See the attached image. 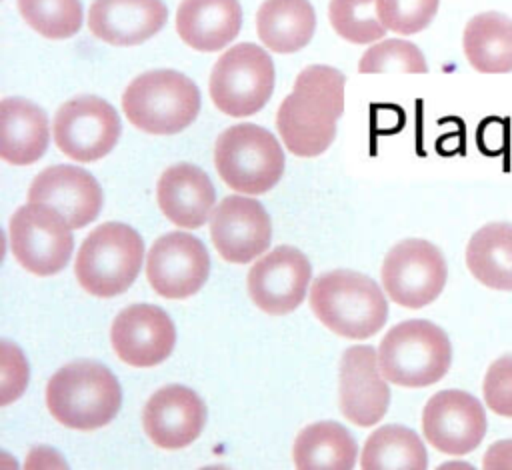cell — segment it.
<instances>
[{
	"instance_id": "6da1fadb",
	"label": "cell",
	"mask_w": 512,
	"mask_h": 470,
	"mask_svg": "<svg viewBox=\"0 0 512 470\" xmlns=\"http://www.w3.org/2000/svg\"><path fill=\"white\" fill-rule=\"evenodd\" d=\"M344 112V74L332 66L304 68L276 114L284 146L302 158L320 156L336 138V120Z\"/></svg>"
},
{
	"instance_id": "7a4b0ae2",
	"label": "cell",
	"mask_w": 512,
	"mask_h": 470,
	"mask_svg": "<svg viewBox=\"0 0 512 470\" xmlns=\"http://www.w3.org/2000/svg\"><path fill=\"white\" fill-rule=\"evenodd\" d=\"M314 316L334 334L366 340L388 320V302L380 286L354 270H332L310 286Z\"/></svg>"
},
{
	"instance_id": "3957f363",
	"label": "cell",
	"mask_w": 512,
	"mask_h": 470,
	"mask_svg": "<svg viewBox=\"0 0 512 470\" xmlns=\"http://www.w3.org/2000/svg\"><path fill=\"white\" fill-rule=\"evenodd\" d=\"M122 404L116 376L100 362L76 360L52 374L46 406L56 422L72 430H96L114 420Z\"/></svg>"
},
{
	"instance_id": "277c9868",
	"label": "cell",
	"mask_w": 512,
	"mask_h": 470,
	"mask_svg": "<svg viewBox=\"0 0 512 470\" xmlns=\"http://www.w3.org/2000/svg\"><path fill=\"white\" fill-rule=\"evenodd\" d=\"M122 110L130 124L146 134H178L196 120L200 92L176 70H150L126 86Z\"/></svg>"
},
{
	"instance_id": "5b68a950",
	"label": "cell",
	"mask_w": 512,
	"mask_h": 470,
	"mask_svg": "<svg viewBox=\"0 0 512 470\" xmlns=\"http://www.w3.org/2000/svg\"><path fill=\"white\" fill-rule=\"evenodd\" d=\"M144 262L140 234L122 222H104L92 230L74 262L78 284L96 298H112L126 292Z\"/></svg>"
},
{
	"instance_id": "8992f818",
	"label": "cell",
	"mask_w": 512,
	"mask_h": 470,
	"mask_svg": "<svg viewBox=\"0 0 512 470\" xmlns=\"http://www.w3.org/2000/svg\"><path fill=\"white\" fill-rule=\"evenodd\" d=\"M384 378L404 388H422L444 378L452 362L446 332L430 320H404L392 326L378 346Z\"/></svg>"
},
{
	"instance_id": "52a82bcc",
	"label": "cell",
	"mask_w": 512,
	"mask_h": 470,
	"mask_svg": "<svg viewBox=\"0 0 512 470\" xmlns=\"http://www.w3.org/2000/svg\"><path fill=\"white\" fill-rule=\"evenodd\" d=\"M214 164L218 176L232 190L240 194H264L282 178L284 150L266 128L236 124L218 136Z\"/></svg>"
},
{
	"instance_id": "ba28073f",
	"label": "cell",
	"mask_w": 512,
	"mask_h": 470,
	"mask_svg": "<svg viewBox=\"0 0 512 470\" xmlns=\"http://www.w3.org/2000/svg\"><path fill=\"white\" fill-rule=\"evenodd\" d=\"M274 78L270 54L252 42H242L216 60L210 74V98L228 116H252L270 100Z\"/></svg>"
},
{
	"instance_id": "9c48e42d",
	"label": "cell",
	"mask_w": 512,
	"mask_h": 470,
	"mask_svg": "<svg viewBox=\"0 0 512 470\" xmlns=\"http://www.w3.org/2000/svg\"><path fill=\"white\" fill-rule=\"evenodd\" d=\"M72 230L68 220L50 204L28 202L10 218L12 256L36 276L58 274L66 268L74 250Z\"/></svg>"
},
{
	"instance_id": "30bf717a",
	"label": "cell",
	"mask_w": 512,
	"mask_h": 470,
	"mask_svg": "<svg viewBox=\"0 0 512 470\" xmlns=\"http://www.w3.org/2000/svg\"><path fill=\"white\" fill-rule=\"evenodd\" d=\"M380 278L392 302L404 308H422L444 290L448 268L438 246L428 240L408 238L388 250Z\"/></svg>"
},
{
	"instance_id": "8fae6325",
	"label": "cell",
	"mask_w": 512,
	"mask_h": 470,
	"mask_svg": "<svg viewBox=\"0 0 512 470\" xmlns=\"http://www.w3.org/2000/svg\"><path fill=\"white\" fill-rule=\"evenodd\" d=\"M120 130L118 112L98 96H78L64 102L52 124L58 150L78 162H94L110 154Z\"/></svg>"
},
{
	"instance_id": "7c38bea8",
	"label": "cell",
	"mask_w": 512,
	"mask_h": 470,
	"mask_svg": "<svg viewBox=\"0 0 512 470\" xmlns=\"http://www.w3.org/2000/svg\"><path fill=\"white\" fill-rule=\"evenodd\" d=\"M210 274L202 240L188 232H168L154 240L146 258V278L156 294L182 300L196 294Z\"/></svg>"
},
{
	"instance_id": "4fadbf2b",
	"label": "cell",
	"mask_w": 512,
	"mask_h": 470,
	"mask_svg": "<svg viewBox=\"0 0 512 470\" xmlns=\"http://www.w3.org/2000/svg\"><path fill=\"white\" fill-rule=\"evenodd\" d=\"M486 412L480 400L464 390L434 394L422 412V432L442 454L462 456L478 448L486 434Z\"/></svg>"
},
{
	"instance_id": "5bb4252c",
	"label": "cell",
	"mask_w": 512,
	"mask_h": 470,
	"mask_svg": "<svg viewBox=\"0 0 512 470\" xmlns=\"http://www.w3.org/2000/svg\"><path fill=\"white\" fill-rule=\"evenodd\" d=\"M310 278L308 258L294 246H278L252 264L248 294L266 314H290L302 304Z\"/></svg>"
},
{
	"instance_id": "9a60e30c",
	"label": "cell",
	"mask_w": 512,
	"mask_h": 470,
	"mask_svg": "<svg viewBox=\"0 0 512 470\" xmlns=\"http://www.w3.org/2000/svg\"><path fill=\"white\" fill-rule=\"evenodd\" d=\"M210 236L218 254L232 264H246L264 254L272 240V222L256 198L240 194L218 202L210 218Z\"/></svg>"
},
{
	"instance_id": "2e32d148",
	"label": "cell",
	"mask_w": 512,
	"mask_h": 470,
	"mask_svg": "<svg viewBox=\"0 0 512 470\" xmlns=\"http://www.w3.org/2000/svg\"><path fill=\"white\" fill-rule=\"evenodd\" d=\"M110 342L122 362L136 368H150L172 354L176 328L162 308L154 304H132L114 318Z\"/></svg>"
},
{
	"instance_id": "e0dca14e",
	"label": "cell",
	"mask_w": 512,
	"mask_h": 470,
	"mask_svg": "<svg viewBox=\"0 0 512 470\" xmlns=\"http://www.w3.org/2000/svg\"><path fill=\"white\" fill-rule=\"evenodd\" d=\"M338 392L342 414L356 426H372L384 418L390 388L380 370L378 350L366 344L346 348L340 358Z\"/></svg>"
},
{
	"instance_id": "ac0fdd59",
	"label": "cell",
	"mask_w": 512,
	"mask_h": 470,
	"mask_svg": "<svg viewBox=\"0 0 512 470\" xmlns=\"http://www.w3.org/2000/svg\"><path fill=\"white\" fill-rule=\"evenodd\" d=\"M206 416V406L194 390L182 384H168L148 398L142 410V426L156 446L178 450L200 436Z\"/></svg>"
},
{
	"instance_id": "d6986e66",
	"label": "cell",
	"mask_w": 512,
	"mask_h": 470,
	"mask_svg": "<svg viewBox=\"0 0 512 470\" xmlns=\"http://www.w3.org/2000/svg\"><path fill=\"white\" fill-rule=\"evenodd\" d=\"M28 202H44L56 208L68 224L76 230L100 214L102 188L96 178L70 164H56L44 168L28 188Z\"/></svg>"
},
{
	"instance_id": "ffe728a7",
	"label": "cell",
	"mask_w": 512,
	"mask_h": 470,
	"mask_svg": "<svg viewBox=\"0 0 512 470\" xmlns=\"http://www.w3.org/2000/svg\"><path fill=\"white\" fill-rule=\"evenodd\" d=\"M162 0H94L88 10L90 32L112 46H136L166 24Z\"/></svg>"
},
{
	"instance_id": "44dd1931",
	"label": "cell",
	"mask_w": 512,
	"mask_h": 470,
	"mask_svg": "<svg viewBox=\"0 0 512 470\" xmlns=\"http://www.w3.org/2000/svg\"><path fill=\"white\" fill-rule=\"evenodd\" d=\"M156 200L172 224L194 230L212 218L216 190L202 168L180 162L160 174Z\"/></svg>"
},
{
	"instance_id": "7402d4cb",
	"label": "cell",
	"mask_w": 512,
	"mask_h": 470,
	"mask_svg": "<svg viewBox=\"0 0 512 470\" xmlns=\"http://www.w3.org/2000/svg\"><path fill=\"white\" fill-rule=\"evenodd\" d=\"M238 0H182L176 12L178 36L198 52H218L240 32Z\"/></svg>"
},
{
	"instance_id": "603a6c76",
	"label": "cell",
	"mask_w": 512,
	"mask_h": 470,
	"mask_svg": "<svg viewBox=\"0 0 512 470\" xmlns=\"http://www.w3.org/2000/svg\"><path fill=\"white\" fill-rule=\"evenodd\" d=\"M50 128L40 106L26 98L0 102V158L14 166L40 160L48 148Z\"/></svg>"
},
{
	"instance_id": "cb8c5ba5",
	"label": "cell",
	"mask_w": 512,
	"mask_h": 470,
	"mask_svg": "<svg viewBox=\"0 0 512 470\" xmlns=\"http://www.w3.org/2000/svg\"><path fill=\"white\" fill-rule=\"evenodd\" d=\"M316 28V14L308 0H264L256 14L258 38L278 54L304 48Z\"/></svg>"
},
{
	"instance_id": "d4e9b609",
	"label": "cell",
	"mask_w": 512,
	"mask_h": 470,
	"mask_svg": "<svg viewBox=\"0 0 512 470\" xmlns=\"http://www.w3.org/2000/svg\"><path fill=\"white\" fill-rule=\"evenodd\" d=\"M462 46L470 66L484 74L512 72V18L482 12L468 20Z\"/></svg>"
},
{
	"instance_id": "484cf974",
	"label": "cell",
	"mask_w": 512,
	"mask_h": 470,
	"mask_svg": "<svg viewBox=\"0 0 512 470\" xmlns=\"http://www.w3.org/2000/svg\"><path fill=\"white\" fill-rule=\"evenodd\" d=\"M298 470L336 468L350 470L356 464L358 446L350 432L338 422H314L300 430L292 448Z\"/></svg>"
},
{
	"instance_id": "4316f807",
	"label": "cell",
	"mask_w": 512,
	"mask_h": 470,
	"mask_svg": "<svg viewBox=\"0 0 512 470\" xmlns=\"http://www.w3.org/2000/svg\"><path fill=\"white\" fill-rule=\"evenodd\" d=\"M470 274L488 288L512 290V224L490 222L466 246Z\"/></svg>"
},
{
	"instance_id": "83f0119b",
	"label": "cell",
	"mask_w": 512,
	"mask_h": 470,
	"mask_svg": "<svg viewBox=\"0 0 512 470\" xmlns=\"http://www.w3.org/2000/svg\"><path fill=\"white\" fill-rule=\"evenodd\" d=\"M364 470H424L428 456L424 442L406 426L388 424L374 430L360 454Z\"/></svg>"
},
{
	"instance_id": "f1b7e54d",
	"label": "cell",
	"mask_w": 512,
	"mask_h": 470,
	"mask_svg": "<svg viewBox=\"0 0 512 470\" xmlns=\"http://www.w3.org/2000/svg\"><path fill=\"white\" fill-rule=\"evenodd\" d=\"M20 16L40 36L64 40L82 26L80 0H18Z\"/></svg>"
},
{
	"instance_id": "f546056e",
	"label": "cell",
	"mask_w": 512,
	"mask_h": 470,
	"mask_svg": "<svg viewBox=\"0 0 512 470\" xmlns=\"http://www.w3.org/2000/svg\"><path fill=\"white\" fill-rule=\"evenodd\" d=\"M330 24L338 36L354 44L384 38L386 26L378 18L376 0H330Z\"/></svg>"
},
{
	"instance_id": "4dcf8cb0",
	"label": "cell",
	"mask_w": 512,
	"mask_h": 470,
	"mask_svg": "<svg viewBox=\"0 0 512 470\" xmlns=\"http://www.w3.org/2000/svg\"><path fill=\"white\" fill-rule=\"evenodd\" d=\"M358 72L362 74H378V72H410L424 74L428 72L424 54L420 48L408 40L390 38L370 46L360 62Z\"/></svg>"
},
{
	"instance_id": "1f68e13d",
	"label": "cell",
	"mask_w": 512,
	"mask_h": 470,
	"mask_svg": "<svg viewBox=\"0 0 512 470\" xmlns=\"http://www.w3.org/2000/svg\"><path fill=\"white\" fill-rule=\"evenodd\" d=\"M440 0H376L380 22L398 34L422 32L436 16Z\"/></svg>"
},
{
	"instance_id": "d6a6232c",
	"label": "cell",
	"mask_w": 512,
	"mask_h": 470,
	"mask_svg": "<svg viewBox=\"0 0 512 470\" xmlns=\"http://www.w3.org/2000/svg\"><path fill=\"white\" fill-rule=\"evenodd\" d=\"M482 394L494 414L512 418V354L500 356L488 366Z\"/></svg>"
},
{
	"instance_id": "836d02e7",
	"label": "cell",
	"mask_w": 512,
	"mask_h": 470,
	"mask_svg": "<svg viewBox=\"0 0 512 470\" xmlns=\"http://www.w3.org/2000/svg\"><path fill=\"white\" fill-rule=\"evenodd\" d=\"M28 382V364L22 352L8 340L2 342V406L16 400Z\"/></svg>"
},
{
	"instance_id": "e575fe53",
	"label": "cell",
	"mask_w": 512,
	"mask_h": 470,
	"mask_svg": "<svg viewBox=\"0 0 512 470\" xmlns=\"http://www.w3.org/2000/svg\"><path fill=\"white\" fill-rule=\"evenodd\" d=\"M482 466L486 470H502V468H512V438L508 440H498L494 442L482 460Z\"/></svg>"
},
{
	"instance_id": "d590c367",
	"label": "cell",
	"mask_w": 512,
	"mask_h": 470,
	"mask_svg": "<svg viewBox=\"0 0 512 470\" xmlns=\"http://www.w3.org/2000/svg\"><path fill=\"white\" fill-rule=\"evenodd\" d=\"M440 468H472L470 464H462V462H448V464H442Z\"/></svg>"
}]
</instances>
